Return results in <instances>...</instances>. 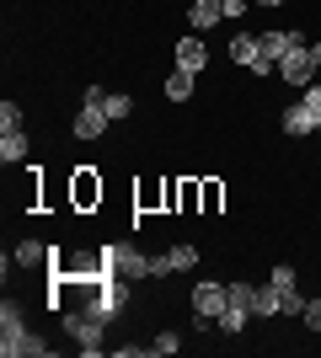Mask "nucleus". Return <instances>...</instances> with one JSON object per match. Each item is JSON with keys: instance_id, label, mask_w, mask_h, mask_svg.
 I'll use <instances>...</instances> for the list:
<instances>
[{"instance_id": "nucleus-1", "label": "nucleus", "mask_w": 321, "mask_h": 358, "mask_svg": "<svg viewBox=\"0 0 321 358\" xmlns=\"http://www.w3.org/2000/svg\"><path fill=\"white\" fill-rule=\"evenodd\" d=\"M102 96H107L102 86H86V96H80V113H76V123H70V134H76V139H102L107 129H113V118H107Z\"/></svg>"}, {"instance_id": "nucleus-2", "label": "nucleus", "mask_w": 321, "mask_h": 358, "mask_svg": "<svg viewBox=\"0 0 321 358\" xmlns=\"http://www.w3.org/2000/svg\"><path fill=\"white\" fill-rule=\"evenodd\" d=\"M102 268L113 273V278H123V284H139V278H150V257L139 252V246H102Z\"/></svg>"}, {"instance_id": "nucleus-3", "label": "nucleus", "mask_w": 321, "mask_h": 358, "mask_svg": "<svg viewBox=\"0 0 321 358\" xmlns=\"http://www.w3.org/2000/svg\"><path fill=\"white\" fill-rule=\"evenodd\" d=\"M22 343H27V315H22L16 299H6V305H0V353L22 358Z\"/></svg>"}, {"instance_id": "nucleus-4", "label": "nucleus", "mask_w": 321, "mask_h": 358, "mask_svg": "<svg viewBox=\"0 0 321 358\" xmlns=\"http://www.w3.org/2000/svg\"><path fill=\"white\" fill-rule=\"evenodd\" d=\"M102 315H92V310H70L64 315V331H70V337H76V348L80 353H102Z\"/></svg>"}, {"instance_id": "nucleus-5", "label": "nucleus", "mask_w": 321, "mask_h": 358, "mask_svg": "<svg viewBox=\"0 0 321 358\" xmlns=\"http://www.w3.org/2000/svg\"><path fill=\"white\" fill-rule=\"evenodd\" d=\"M225 299H230V294H225V284H199V289H193V321H199V331L220 321Z\"/></svg>"}, {"instance_id": "nucleus-6", "label": "nucleus", "mask_w": 321, "mask_h": 358, "mask_svg": "<svg viewBox=\"0 0 321 358\" xmlns=\"http://www.w3.org/2000/svg\"><path fill=\"white\" fill-rule=\"evenodd\" d=\"M278 80H290V86H300V91H306L311 80H316V64H311V43L290 48V54L278 59Z\"/></svg>"}, {"instance_id": "nucleus-7", "label": "nucleus", "mask_w": 321, "mask_h": 358, "mask_svg": "<svg viewBox=\"0 0 321 358\" xmlns=\"http://www.w3.org/2000/svg\"><path fill=\"white\" fill-rule=\"evenodd\" d=\"M70 198H76V209H92V203H102V182H97L92 166H76V177H70Z\"/></svg>"}, {"instance_id": "nucleus-8", "label": "nucleus", "mask_w": 321, "mask_h": 358, "mask_svg": "<svg viewBox=\"0 0 321 358\" xmlns=\"http://www.w3.org/2000/svg\"><path fill=\"white\" fill-rule=\"evenodd\" d=\"M177 70H187V75H204V70H209V48H204L199 32H187L183 43H177Z\"/></svg>"}, {"instance_id": "nucleus-9", "label": "nucleus", "mask_w": 321, "mask_h": 358, "mask_svg": "<svg viewBox=\"0 0 321 358\" xmlns=\"http://www.w3.org/2000/svg\"><path fill=\"white\" fill-rule=\"evenodd\" d=\"M257 43H262V59H268V64H278L284 54H290V48H300V43H306V38H300L294 27H284V32H257Z\"/></svg>"}, {"instance_id": "nucleus-10", "label": "nucleus", "mask_w": 321, "mask_h": 358, "mask_svg": "<svg viewBox=\"0 0 321 358\" xmlns=\"http://www.w3.org/2000/svg\"><path fill=\"white\" fill-rule=\"evenodd\" d=\"M278 123H284V134H294V139H306V134H321L316 113H311L306 102H290V107H284V118H278Z\"/></svg>"}, {"instance_id": "nucleus-11", "label": "nucleus", "mask_w": 321, "mask_h": 358, "mask_svg": "<svg viewBox=\"0 0 321 358\" xmlns=\"http://www.w3.org/2000/svg\"><path fill=\"white\" fill-rule=\"evenodd\" d=\"M220 22H225V6H220V0H193V6H187V27L193 32H209V27H220Z\"/></svg>"}, {"instance_id": "nucleus-12", "label": "nucleus", "mask_w": 321, "mask_h": 358, "mask_svg": "<svg viewBox=\"0 0 321 358\" xmlns=\"http://www.w3.org/2000/svg\"><path fill=\"white\" fill-rule=\"evenodd\" d=\"M230 59L252 70V64L262 59V43H257V32H236V38H230Z\"/></svg>"}, {"instance_id": "nucleus-13", "label": "nucleus", "mask_w": 321, "mask_h": 358, "mask_svg": "<svg viewBox=\"0 0 321 358\" xmlns=\"http://www.w3.org/2000/svg\"><path fill=\"white\" fill-rule=\"evenodd\" d=\"M27 134H22V129H11V134H0V161H6V166H22V161H27Z\"/></svg>"}, {"instance_id": "nucleus-14", "label": "nucleus", "mask_w": 321, "mask_h": 358, "mask_svg": "<svg viewBox=\"0 0 321 358\" xmlns=\"http://www.w3.org/2000/svg\"><path fill=\"white\" fill-rule=\"evenodd\" d=\"M11 262H16V268H43V262H48V246H43V241H16Z\"/></svg>"}, {"instance_id": "nucleus-15", "label": "nucleus", "mask_w": 321, "mask_h": 358, "mask_svg": "<svg viewBox=\"0 0 321 358\" xmlns=\"http://www.w3.org/2000/svg\"><path fill=\"white\" fill-rule=\"evenodd\" d=\"M246 321H252V310H246V305H230V299H225V310H220V321H214V327L225 331V337H236V331H246Z\"/></svg>"}, {"instance_id": "nucleus-16", "label": "nucleus", "mask_w": 321, "mask_h": 358, "mask_svg": "<svg viewBox=\"0 0 321 358\" xmlns=\"http://www.w3.org/2000/svg\"><path fill=\"white\" fill-rule=\"evenodd\" d=\"M278 310H284L278 289H273V284H257V299H252V315H262V321H268V315H278Z\"/></svg>"}, {"instance_id": "nucleus-17", "label": "nucleus", "mask_w": 321, "mask_h": 358, "mask_svg": "<svg viewBox=\"0 0 321 358\" xmlns=\"http://www.w3.org/2000/svg\"><path fill=\"white\" fill-rule=\"evenodd\" d=\"M102 107H107V118H113V123H123L129 113H134V96H129V91H107Z\"/></svg>"}, {"instance_id": "nucleus-18", "label": "nucleus", "mask_w": 321, "mask_h": 358, "mask_svg": "<svg viewBox=\"0 0 321 358\" xmlns=\"http://www.w3.org/2000/svg\"><path fill=\"white\" fill-rule=\"evenodd\" d=\"M193 80H199V75L171 70V75H166V96H171V102H187V96H193Z\"/></svg>"}, {"instance_id": "nucleus-19", "label": "nucleus", "mask_w": 321, "mask_h": 358, "mask_svg": "<svg viewBox=\"0 0 321 358\" xmlns=\"http://www.w3.org/2000/svg\"><path fill=\"white\" fill-rule=\"evenodd\" d=\"M166 262H171V273L199 268V246H187V241H183V246H171V252H166Z\"/></svg>"}, {"instance_id": "nucleus-20", "label": "nucleus", "mask_w": 321, "mask_h": 358, "mask_svg": "<svg viewBox=\"0 0 321 358\" xmlns=\"http://www.w3.org/2000/svg\"><path fill=\"white\" fill-rule=\"evenodd\" d=\"M268 284H273L278 294H290V289H300V278H294L290 262H278V268H268Z\"/></svg>"}, {"instance_id": "nucleus-21", "label": "nucleus", "mask_w": 321, "mask_h": 358, "mask_svg": "<svg viewBox=\"0 0 321 358\" xmlns=\"http://www.w3.org/2000/svg\"><path fill=\"white\" fill-rule=\"evenodd\" d=\"M220 198H225V187H220V182H199V203H204V214L220 209Z\"/></svg>"}, {"instance_id": "nucleus-22", "label": "nucleus", "mask_w": 321, "mask_h": 358, "mask_svg": "<svg viewBox=\"0 0 321 358\" xmlns=\"http://www.w3.org/2000/svg\"><path fill=\"white\" fill-rule=\"evenodd\" d=\"M177 209H204L199 203V182H177Z\"/></svg>"}, {"instance_id": "nucleus-23", "label": "nucleus", "mask_w": 321, "mask_h": 358, "mask_svg": "<svg viewBox=\"0 0 321 358\" xmlns=\"http://www.w3.org/2000/svg\"><path fill=\"white\" fill-rule=\"evenodd\" d=\"M11 129H22V107H16V102H0V134H11Z\"/></svg>"}, {"instance_id": "nucleus-24", "label": "nucleus", "mask_w": 321, "mask_h": 358, "mask_svg": "<svg viewBox=\"0 0 321 358\" xmlns=\"http://www.w3.org/2000/svg\"><path fill=\"white\" fill-rule=\"evenodd\" d=\"M48 353H54V348H48L38 331H27V343H22V358H48Z\"/></svg>"}, {"instance_id": "nucleus-25", "label": "nucleus", "mask_w": 321, "mask_h": 358, "mask_svg": "<svg viewBox=\"0 0 321 358\" xmlns=\"http://www.w3.org/2000/svg\"><path fill=\"white\" fill-rule=\"evenodd\" d=\"M177 348H183V337H177V331H155L150 353H177Z\"/></svg>"}, {"instance_id": "nucleus-26", "label": "nucleus", "mask_w": 321, "mask_h": 358, "mask_svg": "<svg viewBox=\"0 0 321 358\" xmlns=\"http://www.w3.org/2000/svg\"><path fill=\"white\" fill-rule=\"evenodd\" d=\"M278 299H284L278 315H306V294H300V289H290V294H278Z\"/></svg>"}, {"instance_id": "nucleus-27", "label": "nucleus", "mask_w": 321, "mask_h": 358, "mask_svg": "<svg viewBox=\"0 0 321 358\" xmlns=\"http://www.w3.org/2000/svg\"><path fill=\"white\" fill-rule=\"evenodd\" d=\"M300 102H306L311 113H316V123H321V80H311V86L300 91Z\"/></svg>"}, {"instance_id": "nucleus-28", "label": "nucleus", "mask_w": 321, "mask_h": 358, "mask_svg": "<svg viewBox=\"0 0 321 358\" xmlns=\"http://www.w3.org/2000/svg\"><path fill=\"white\" fill-rule=\"evenodd\" d=\"M300 321H306L311 331H321V294H316V299H306V315H300Z\"/></svg>"}, {"instance_id": "nucleus-29", "label": "nucleus", "mask_w": 321, "mask_h": 358, "mask_svg": "<svg viewBox=\"0 0 321 358\" xmlns=\"http://www.w3.org/2000/svg\"><path fill=\"white\" fill-rule=\"evenodd\" d=\"M220 6H225V16L236 22V16H246V6H252V0H220Z\"/></svg>"}, {"instance_id": "nucleus-30", "label": "nucleus", "mask_w": 321, "mask_h": 358, "mask_svg": "<svg viewBox=\"0 0 321 358\" xmlns=\"http://www.w3.org/2000/svg\"><path fill=\"white\" fill-rule=\"evenodd\" d=\"M311 64H316V75H321V43H311Z\"/></svg>"}, {"instance_id": "nucleus-31", "label": "nucleus", "mask_w": 321, "mask_h": 358, "mask_svg": "<svg viewBox=\"0 0 321 358\" xmlns=\"http://www.w3.org/2000/svg\"><path fill=\"white\" fill-rule=\"evenodd\" d=\"M252 6H262V11H273V6H284V0H252Z\"/></svg>"}]
</instances>
